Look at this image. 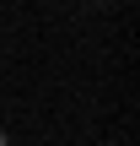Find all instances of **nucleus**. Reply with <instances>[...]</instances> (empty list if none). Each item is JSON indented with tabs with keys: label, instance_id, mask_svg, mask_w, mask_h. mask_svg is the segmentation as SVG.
I'll use <instances>...</instances> for the list:
<instances>
[{
	"label": "nucleus",
	"instance_id": "f257e3e1",
	"mask_svg": "<svg viewBox=\"0 0 140 146\" xmlns=\"http://www.w3.org/2000/svg\"><path fill=\"white\" fill-rule=\"evenodd\" d=\"M0 146H5V135H0Z\"/></svg>",
	"mask_w": 140,
	"mask_h": 146
}]
</instances>
